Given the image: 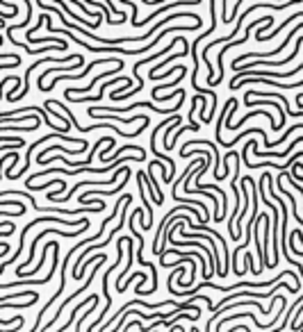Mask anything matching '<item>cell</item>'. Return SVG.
Listing matches in <instances>:
<instances>
[{"label":"cell","mask_w":303,"mask_h":332,"mask_svg":"<svg viewBox=\"0 0 303 332\" xmlns=\"http://www.w3.org/2000/svg\"><path fill=\"white\" fill-rule=\"evenodd\" d=\"M7 160H12V162H18V160H21V157H18V153H16V150H12V153L2 155V157H0V168H2V164H5ZM0 180H2V178H0Z\"/></svg>","instance_id":"30bf717a"},{"label":"cell","mask_w":303,"mask_h":332,"mask_svg":"<svg viewBox=\"0 0 303 332\" xmlns=\"http://www.w3.org/2000/svg\"><path fill=\"white\" fill-rule=\"evenodd\" d=\"M121 68H125V66H116V68H107L105 73H101V75H96L94 80H91V82H89V87H66L64 96H66V98H71L73 94H89V91L94 89V87H96L98 82H101V80H105V75H116V73H119Z\"/></svg>","instance_id":"5b68a950"},{"label":"cell","mask_w":303,"mask_h":332,"mask_svg":"<svg viewBox=\"0 0 303 332\" xmlns=\"http://www.w3.org/2000/svg\"><path fill=\"white\" fill-rule=\"evenodd\" d=\"M105 257H107V253H94L91 257H87V260H84V264H82V268H80V278H82V273L87 271V266H89V264H96V262L105 260Z\"/></svg>","instance_id":"9c48e42d"},{"label":"cell","mask_w":303,"mask_h":332,"mask_svg":"<svg viewBox=\"0 0 303 332\" xmlns=\"http://www.w3.org/2000/svg\"><path fill=\"white\" fill-rule=\"evenodd\" d=\"M0 60H9V62H21V55H16V53H0Z\"/></svg>","instance_id":"8fae6325"},{"label":"cell","mask_w":303,"mask_h":332,"mask_svg":"<svg viewBox=\"0 0 303 332\" xmlns=\"http://www.w3.org/2000/svg\"><path fill=\"white\" fill-rule=\"evenodd\" d=\"M23 323H25V319H23V321H18V323H16L14 328H5V330H0V332H21V330H23Z\"/></svg>","instance_id":"7c38bea8"},{"label":"cell","mask_w":303,"mask_h":332,"mask_svg":"<svg viewBox=\"0 0 303 332\" xmlns=\"http://www.w3.org/2000/svg\"><path fill=\"white\" fill-rule=\"evenodd\" d=\"M137 184H139V194H142V205H144V212H146V223H144V230H151L153 228V209H151L149 200H146V171H139L137 173Z\"/></svg>","instance_id":"277c9868"},{"label":"cell","mask_w":303,"mask_h":332,"mask_svg":"<svg viewBox=\"0 0 303 332\" xmlns=\"http://www.w3.org/2000/svg\"><path fill=\"white\" fill-rule=\"evenodd\" d=\"M89 228H91V223H87V226H82V228H77V230H69V232L55 230V228H48V230L39 232V234L35 237V241H32L30 250H28V260H23V264H18L16 273H23L25 266H30V264H32V260H35V255H37V246H39V241H41L43 237H48V234H57V237H64V239H69V237H82L84 232H89Z\"/></svg>","instance_id":"6da1fadb"},{"label":"cell","mask_w":303,"mask_h":332,"mask_svg":"<svg viewBox=\"0 0 303 332\" xmlns=\"http://www.w3.org/2000/svg\"><path fill=\"white\" fill-rule=\"evenodd\" d=\"M137 107H149V109H155L160 114H169L171 109H160V105H153V102H130V105H123V107H105V105H94V107H87V114H116V112H130V109H137Z\"/></svg>","instance_id":"3957f363"},{"label":"cell","mask_w":303,"mask_h":332,"mask_svg":"<svg viewBox=\"0 0 303 332\" xmlns=\"http://www.w3.org/2000/svg\"><path fill=\"white\" fill-rule=\"evenodd\" d=\"M91 119H103V121H116V123H144V121H149L146 114H139V116H130V119H119V116H114V114H91Z\"/></svg>","instance_id":"8992f818"},{"label":"cell","mask_w":303,"mask_h":332,"mask_svg":"<svg viewBox=\"0 0 303 332\" xmlns=\"http://www.w3.org/2000/svg\"><path fill=\"white\" fill-rule=\"evenodd\" d=\"M25 36H28V41L30 43H53V46H69L66 41H62V39H57V36H32V34H28L25 32Z\"/></svg>","instance_id":"ba28073f"},{"label":"cell","mask_w":303,"mask_h":332,"mask_svg":"<svg viewBox=\"0 0 303 332\" xmlns=\"http://www.w3.org/2000/svg\"><path fill=\"white\" fill-rule=\"evenodd\" d=\"M271 23H273L271 14H265V16L256 18V21H251V25L246 28V34H244L242 39H232L230 46L226 43V46H224V50H219V53H217V68H219V75L214 77V87H217V84L224 80V55H226V50H232V46H242V43L249 41V39H251V30H253V28H258V25H271Z\"/></svg>","instance_id":"7a4b0ae2"},{"label":"cell","mask_w":303,"mask_h":332,"mask_svg":"<svg viewBox=\"0 0 303 332\" xmlns=\"http://www.w3.org/2000/svg\"><path fill=\"white\" fill-rule=\"evenodd\" d=\"M123 243H125V248H128V264H125L123 266V273H121L119 278H116V289H119L121 285H123V275L128 271H130V262H132V253H135V250H132V246H135V239L132 237H123Z\"/></svg>","instance_id":"52a82bcc"}]
</instances>
